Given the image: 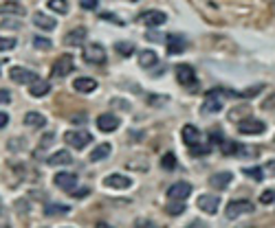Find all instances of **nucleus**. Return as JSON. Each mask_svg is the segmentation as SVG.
I'll return each mask as SVG.
<instances>
[{
    "mask_svg": "<svg viewBox=\"0 0 275 228\" xmlns=\"http://www.w3.org/2000/svg\"><path fill=\"white\" fill-rule=\"evenodd\" d=\"M220 97H238V94L231 90H209L205 101H202V114H218L222 110Z\"/></svg>",
    "mask_w": 275,
    "mask_h": 228,
    "instance_id": "nucleus-1",
    "label": "nucleus"
},
{
    "mask_svg": "<svg viewBox=\"0 0 275 228\" xmlns=\"http://www.w3.org/2000/svg\"><path fill=\"white\" fill-rule=\"evenodd\" d=\"M176 81H178L180 86H185L187 90H196V73H194V68L187 66V64L176 66Z\"/></svg>",
    "mask_w": 275,
    "mask_h": 228,
    "instance_id": "nucleus-2",
    "label": "nucleus"
},
{
    "mask_svg": "<svg viewBox=\"0 0 275 228\" xmlns=\"http://www.w3.org/2000/svg\"><path fill=\"white\" fill-rule=\"evenodd\" d=\"M66 143H68L73 149H84L88 143L92 141V134L86 130H73V132H66Z\"/></svg>",
    "mask_w": 275,
    "mask_h": 228,
    "instance_id": "nucleus-3",
    "label": "nucleus"
},
{
    "mask_svg": "<svg viewBox=\"0 0 275 228\" xmlns=\"http://www.w3.org/2000/svg\"><path fill=\"white\" fill-rule=\"evenodd\" d=\"M70 70H73V55L64 53V55H60V57L55 59V64L51 68V75L58 77V79H62V77H66Z\"/></svg>",
    "mask_w": 275,
    "mask_h": 228,
    "instance_id": "nucleus-4",
    "label": "nucleus"
},
{
    "mask_svg": "<svg viewBox=\"0 0 275 228\" xmlns=\"http://www.w3.org/2000/svg\"><path fill=\"white\" fill-rule=\"evenodd\" d=\"M84 62L86 64H97L102 66L104 62H106V48L102 46V44H88L86 51H84Z\"/></svg>",
    "mask_w": 275,
    "mask_h": 228,
    "instance_id": "nucleus-5",
    "label": "nucleus"
},
{
    "mask_svg": "<svg viewBox=\"0 0 275 228\" xmlns=\"http://www.w3.org/2000/svg\"><path fill=\"white\" fill-rule=\"evenodd\" d=\"M253 211V204L249 200H234L227 204V220H238L240 215H246Z\"/></svg>",
    "mask_w": 275,
    "mask_h": 228,
    "instance_id": "nucleus-6",
    "label": "nucleus"
},
{
    "mask_svg": "<svg viewBox=\"0 0 275 228\" xmlns=\"http://www.w3.org/2000/svg\"><path fill=\"white\" fill-rule=\"evenodd\" d=\"M53 182H55V187L62 189V191L73 193L75 187H77V176L75 174H66V171H60V174H55Z\"/></svg>",
    "mask_w": 275,
    "mask_h": 228,
    "instance_id": "nucleus-7",
    "label": "nucleus"
},
{
    "mask_svg": "<svg viewBox=\"0 0 275 228\" xmlns=\"http://www.w3.org/2000/svg\"><path fill=\"white\" fill-rule=\"evenodd\" d=\"M196 207L200 209V211H205V213H209V215H214V213L218 211V207H220V198H218V196H212V193L198 196Z\"/></svg>",
    "mask_w": 275,
    "mask_h": 228,
    "instance_id": "nucleus-8",
    "label": "nucleus"
},
{
    "mask_svg": "<svg viewBox=\"0 0 275 228\" xmlns=\"http://www.w3.org/2000/svg\"><path fill=\"white\" fill-rule=\"evenodd\" d=\"M139 20L148 26H161V24L168 22V15H165L163 11H158V9H150V11H143V13L139 15Z\"/></svg>",
    "mask_w": 275,
    "mask_h": 228,
    "instance_id": "nucleus-9",
    "label": "nucleus"
},
{
    "mask_svg": "<svg viewBox=\"0 0 275 228\" xmlns=\"http://www.w3.org/2000/svg\"><path fill=\"white\" fill-rule=\"evenodd\" d=\"M190 196H192V185L190 182H176V185H172L168 189L170 200H178V202H183V200H187Z\"/></svg>",
    "mask_w": 275,
    "mask_h": 228,
    "instance_id": "nucleus-10",
    "label": "nucleus"
},
{
    "mask_svg": "<svg viewBox=\"0 0 275 228\" xmlns=\"http://www.w3.org/2000/svg\"><path fill=\"white\" fill-rule=\"evenodd\" d=\"M9 77H11V81H16V83H33L38 79V75L33 73V70L20 68V66H14V68L9 70Z\"/></svg>",
    "mask_w": 275,
    "mask_h": 228,
    "instance_id": "nucleus-11",
    "label": "nucleus"
},
{
    "mask_svg": "<svg viewBox=\"0 0 275 228\" xmlns=\"http://www.w3.org/2000/svg\"><path fill=\"white\" fill-rule=\"evenodd\" d=\"M238 132H240V134H246V136L262 134L264 123H262V121H258V119H244V121H240V123H238Z\"/></svg>",
    "mask_w": 275,
    "mask_h": 228,
    "instance_id": "nucleus-12",
    "label": "nucleus"
},
{
    "mask_svg": "<svg viewBox=\"0 0 275 228\" xmlns=\"http://www.w3.org/2000/svg\"><path fill=\"white\" fill-rule=\"evenodd\" d=\"M132 185V180L128 176H121V174H110V176H106L104 178V187H108V189H128Z\"/></svg>",
    "mask_w": 275,
    "mask_h": 228,
    "instance_id": "nucleus-13",
    "label": "nucleus"
},
{
    "mask_svg": "<svg viewBox=\"0 0 275 228\" xmlns=\"http://www.w3.org/2000/svg\"><path fill=\"white\" fill-rule=\"evenodd\" d=\"M97 127L102 132H106V134H110V132L119 130V119L114 114H102L97 119Z\"/></svg>",
    "mask_w": 275,
    "mask_h": 228,
    "instance_id": "nucleus-14",
    "label": "nucleus"
},
{
    "mask_svg": "<svg viewBox=\"0 0 275 228\" xmlns=\"http://www.w3.org/2000/svg\"><path fill=\"white\" fill-rule=\"evenodd\" d=\"M64 42H66V46H82V44L86 42V29L84 26H77V29L68 31L64 37Z\"/></svg>",
    "mask_w": 275,
    "mask_h": 228,
    "instance_id": "nucleus-15",
    "label": "nucleus"
},
{
    "mask_svg": "<svg viewBox=\"0 0 275 228\" xmlns=\"http://www.w3.org/2000/svg\"><path fill=\"white\" fill-rule=\"evenodd\" d=\"M185 37L183 35H174V33H170L168 35V53L170 55H180L185 51Z\"/></svg>",
    "mask_w": 275,
    "mask_h": 228,
    "instance_id": "nucleus-16",
    "label": "nucleus"
},
{
    "mask_svg": "<svg viewBox=\"0 0 275 228\" xmlns=\"http://www.w3.org/2000/svg\"><path fill=\"white\" fill-rule=\"evenodd\" d=\"M73 88L82 94H88V92H92L97 88V81L92 79V77H77V79L73 81Z\"/></svg>",
    "mask_w": 275,
    "mask_h": 228,
    "instance_id": "nucleus-17",
    "label": "nucleus"
},
{
    "mask_svg": "<svg viewBox=\"0 0 275 228\" xmlns=\"http://www.w3.org/2000/svg\"><path fill=\"white\" fill-rule=\"evenodd\" d=\"M231 180H234V174H231V171H220V174L212 176L209 185H212L214 189H227L231 185Z\"/></svg>",
    "mask_w": 275,
    "mask_h": 228,
    "instance_id": "nucleus-18",
    "label": "nucleus"
},
{
    "mask_svg": "<svg viewBox=\"0 0 275 228\" xmlns=\"http://www.w3.org/2000/svg\"><path fill=\"white\" fill-rule=\"evenodd\" d=\"M180 134H183V141H185L187 147H194V145H198V143H200V132H198L194 125H185Z\"/></svg>",
    "mask_w": 275,
    "mask_h": 228,
    "instance_id": "nucleus-19",
    "label": "nucleus"
},
{
    "mask_svg": "<svg viewBox=\"0 0 275 228\" xmlns=\"http://www.w3.org/2000/svg\"><path fill=\"white\" fill-rule=\"evenodd\" d=\"M46 163H48V165H53V167L70 165V163H73V156H70V152H66V149H60V152H55L53 156H48Z\"/></svg>",
    "mask_w": 275,
    "mask_h": 228,
    "instance_id": "nucleus-20",
    "label": "nucleus"
},
{
    "mask_svg": "<svg viewBox=\"0 0 275 228\" xmlns=\"http://www.w3.org/2000/svg\"><path fill=\"white\" fill-rule=\"evenodd\" d=\"M29 92H31V97H44V94H48V90H51V83L48 81H44L38 77L33 83H29Z\"/></svg>",
    "mask_w": 275,
    "mask_h": 228,
    "instance_id": "nucleus-21",
    "label": "nucleus"
},
{
    "mask_svg": "<svg viewBox=\"0 0 275 228\" xmlns=\"http://www.w3.org/2000/svg\"><path fill=\"white\" fill-rule=\"evenodd\" d=\"M33 24L40 26V29H44V31H53L55 26H58V22H55L53 18H48V15H44V13H36L33 15Z\"/></svg>",
    "mask_w": 275,
    "mask_h": 228,
    "instance_id": "nucleus-22",
    "label": "nucleus"
},
{
    "mask_svg": "<svg viewBox=\"0 0 275 228\" xmlns=\"http://www.w3.org/2000/svg\"><path fill=\"white\" fill-rule=\"evenodd\" d=\"M156 62H158L156 53L150 51V48H146V51L139 53V66H141V68H152Z\"/></svg>",
    "mask_w": 275,
    "mask_h": 228,
    "instance_id": "nucleus-23",
    "label": "nucleus"
},
{
    "mask_svg": "<svg viewBox=\"0 0 275 228\" xmlns=\"http://www.w3.org/2000/svg\"><path fill=\"white\" fill-rule=\"evenodd\" d=\"M110 152H112V147L108 145V143H102V145H97L95 149H92V154H90V160L92 163H99V160H104V158H108Z\"/></svg>",
    "mask_w": 275,
    "mask_h": 228,
    "instance_id": "nucleus-24",
    "label": "nucleus"
},
{
    "mask_svg": "<svg viewBox=\"0 0 275 228\" xmlns=\"http://www.w3.org/2000/svg\"><path fill=\"white\" fill-rule=\"evenodd\" d=\"M24 123L29 127H44L46 125V119H44V114H40V112H26Z\"/></svg>",
    "mask_w": 275,
    "mask_h": 228,
    "instance_id": "nucleus-25",
    "label": "nucleus"
},
{
    "mask_svg": "<svg viewBox=\"0 0 275 228\" xmlns=\"http://www.w3.org/2000/svg\"><path fill=\"white\" fill-rule=\"evenodd\" d=\"M220 152H222V156H236L242 154V145H238L236 141H222L220 143Z\"/></svg>",
    "mask_w": 275,
    "mask_h": 228,
    "instance_id": "nucleus-26",
    "label": "nucleus"
},
{
    "mask_svg": "<svg viewBox=\"0 0 275 228\" xmlns=\"http://www.w3.org/2000/svg\"><path fill=\"white\" fill-rule=\"evenodd\" d=\"M0 13H14V15H24V7H20L18 2H4V4H0Z\"/></svg>",
    "mask_w": 275,
    "mask_h": 228,
    "instance_id": "nucleus-27",
    "label": "nucleus"
},
{
    "mask_svg": "<svg viewBox=\"0 0 275 228\" xmlns=\"http://www.w3.org/2000/svg\"><path fill=\"white\" fill-rule=\"evenodd\" d=\"M114 48H117V53L121 57H130L132 53H134V44L132 42H117L114 44Z\"/></svg>",
    "mask_w": 275,
    "mask_h": 228,
    "instance_id": "nucleus-28",
    "label": "nucleus"
},
{
    "mask_svg": "<svg viewBox=\"0 0 275 228\" xmlns=\"http://www.w3.org/2000/svg\"><path fill=\"white\" fill-rule=\"evenodd\" d=\"M46 4L55 13H66V11H68V2H66V0H48Z\"/></svg>",
    "mask_w": 275,
    "mask_h": 228,
    "instance_id": "nucleus-29",
    "label": "nucleus"
},
{
    "mask_svg": "<svg viewBox=\"0 0 275 228\" xmlns=\"http://www.w3.org/2000/svg\"><path fill=\"white\" fill-rule=\"evenodd\" d=\"M242 171H244V176H249V178H253V180H258V182L264 178V169H262V167H244Z\"/></svg>",
    "mask_w": 275,
    "mask_h": 228,
    "instance_id": "nucleus-30",
    "label": "nucleus"
},
{
    "mask_svg": "<svg viewBox=\"0 0 275 228\" xmlns=\"http://www.w3.org/2000/svg\"><path fill=\"white\" fill-rule=\"evenodd\" d=\"M68 211L70 209L66 207V204H48L44 213H46V215H64V213H68Z\"/></svg>",
    "mask_w": 275,
    "mask_h": 228,
    "instance_id": "nucleus-31",
    "label": "nucleus"
},
{
    "mask_svg": "<svg viewBox=\"0 0 275 228\" xmlns=\"http://www.w3.org/2000/svg\"><path fill=\"white\" fill-rule=\"evenodd\" d=\"M165 211H168L170 215H180V213L185 211V204H183V202H178V200H176V202L172 200V202H170L168 207H165Z\"/></svg>",
    "mask_w": 275,
    "mask_h": 228,
    "instance_id": "nucleus-32",
    "label": "nucleus"
},
{
    "mask_svg": "<svg viewBox=\"0 0 275 228\" xmlns=\"http://www.w3.org/2000/svg\"><path fill=\"white\" fill-rule=\"evenodd\" d=\"M33 46L36 48H40V51H48V48L53 46V42L51 40H46V37H33Z\"/></svg>",
    "mask_w": 275,
    "mask_h": 228,
    "instance_id": "nucleus-33",
    "label": "nucleus"
},
{
    "mask_svg": "<svg viewBox=\"0 0 275 228\" xmlns=\"http://www.w3.org/2000/svg\"><path fill=\"white\" fill-rule=\"evenodd\" d=\"M161 165H163V169H174V167H176V156L172 154V152H168V154H165L163 156V158H161Z\"/></svg>",
    "mask_w": 275,
    "mask_h": 228,
    "instance_id": "nucleus-34",
    "label": "nucleus"
},
{
    "mask_svg": "<svg viewBox=\"0 0 275 228\" xmlns=\"http://www.w3.org/2000/svg\"><path fill=\"white\" fill-rule=\"evenodd\" d=\"M190 152H192V156H205V154H209L212 152V145H194V147H190Z\"/></svg>",
    "mask_w": 275,
    "mask_h": 228,
    "instance_id": "nucleus-35",
    "label": "nucleus"
},
{
    "mask_svg": "<svg viewBox=\"0 0 275 228\" xmlns=\"http://www.w3.org/2000/svg\"><path fill=\"white\" fill-rule=\"evenodd\" d=\"M14 46H16V37H0V53L11 51Z\"/></svg>",
    "mask_w": 275,
    "mask_h": 228,
    "instance_id": "nucleus-36",
    "label": "nucleus"
},
{
    "mask_svg": "<svg viewBox=\"0 0 275 228\" xmlns=\"http://www.w3.org/2000/svg\"><path fill=\"white\" fill-rule=\"evenodd\" d=\"M260 202H262V204H273V202H275V191H273V189H268V191L262 193V196H260Z\"/></svg>",
    "mask_w": 275,
    "mask_h": 228,
    "instance_id": "nucleus-37",
    "label": "nucleus"
},
{
    "mask_svg": "<svg viewBox=\"0 0 275 228\" xmlns=\"http://www.w3.org/2000/svg\"><path fill=\"white\" fill-rule=\"evenodd\" d=\"M82 9H86V11H95L97 9V4H99V0H82Z\"/></svg>",
    "mask_w": 275,
    "mask_h": 228,
    "instance_id": "nucleus-38",
    "label": "nucleus"
},
{
    "mask_svg": "<svg viewBox=\"0 0 275 228\" xmlns=\"http://www.w3.org/2000/svg\"><path fill=\"white\" fill-rule=\"evenodd\" d=\"M262 88H264V86H251L249 90L242 92V97H246V99H249V97H256V94H260V92H262Z\"/></svg>",
    "mask_w": 275,
    "mask_h": 228,
    "instance_id": "nucleus-39",
    "label": "nucleus"
},
{
    "mask_svg": "<svg viewBox=\"0 0 275 228\" xmlns=\"http://www.w3.org/2000/svg\"><path fill=\"white\" fill-rule=\"evenodd\" d=\"M53 138H55V134H53V132H46V134L42 136V143H40V147H42V149H44V147H48V145H51V141H53Z\"/></svg>",
    "mask_w": 275,
    "mask_h": 228,
    "instance_id": "nucleus-40",
    "label": "nucleus"
},
{
    "mask_svg": "<svg viewBox=\"0 0 275 228\" xmlns=\"http://www.w3.org/2000/svg\"><path fill=\"white\" fill-rule=\"evenodd\" d=\"M134 228H158V226L154 224V222H150V220H139L134 224Z\"/></svg>",
    "mask_w": 275,
    "mask_h": 228,
    "instance_id": "nucleus-41",
    "label": "nucleus"
},
{
    "mask_svg": "<svg viewBox=\"0 0 275 228\" xmlns=\"http://www.w3.org/2000/svg\"><path fill=\"white\" fill-rule=\"evenodd\" d=\"M88 193H90V189H75V191L73 193H68V196H73V198H86L88 196Z\"/></svg>",
    "mask_w": 275,
    "mask_h": 228,
    "instance_id": "nucleus-42",
    "label": "nucleus"
},
{
    "mask_svg": "<svg viewBox=\"0 0 275 228\" xmlns=\"http://www.w3.org/2000/svg\"><path fill=\"white\" fill-rule=\"evenodd\" d=\"M102 18H104V20H108V22H112V24H119V26L124 24V20H117V15H114V13H104Z\"/></svg>",
    "mask_w": 275,
    "mask_h": 228,
    "instance_id": "nucleus-43",
    "label": "nucleus"
},
{
    "mask_svg": "<svg viewBox=\"0 0 275 228\" xmlns=\"http://www.w3.org/2000/svg\"><path fill=\"white\" fill-rule=\"evenodd\" d=\"M0 26H4V29H7V26L9 29H18L20 22L18 20H4V22H0Z\"/></svg>",
    "mask_w": 275,
    "mask_h": 228,
    "instance_id": "nucleus-44",
    "label": "nucleus"
},
{
    "mask_svg": "<svg viewBox=\"0 0 275 228\" xmlns=\"http://www.w3.org/2000/svg\"><path fill=\"white\" fill-rule=\"evenodd\" d=\"M264 110H273L275 108V94H271L268 99H264V105H262Z\"/></svg>",
    "mask_w": 275,
    "mask_h": 228,
    "instance_id": "nucleus-45",
    "label": "nucleus"
},
{
    "mask_svg": "<svg viewBox=\"0 0 275 228\" xmlns=\"http://www.w3.org/2000/svg\"><path fill=\"white\" fill-rule=\"evenodd\" d=\"M11 101V94L7 90H0V105H7Z\"/></svg>",
    "mask_w": 275,
    "mask_h": 228,
    "instance_id": "nucleus-46",
    "label": "nucleus"
},
{
    "mask_svg": "<svg viewBox=\"0 0 275 228\" xmlns=\"http://www.w3.org/2000/svg\"><path fill=\"white\" fill-rule=\"evenodd\" d=\"M264 171H266L268 176H273V178H275V160H268L266 167H264Z\"/></svg>",
    "mask_w": 275,
    "mask_h": 228,
    "instance_id": "nucleus-47",
    "label": "nucleus"
},
{
    "mask_svg": "<svg viewBox=\"0 0 275 228\" xmlns=\"http://www.w3.org/2000/svg\"><path fill=\"white\" fill-rule=\"evenodd\" d=\"M146 37H148V40H150V42H158V40H161V33H156V31H150Z\"/></svg>",
    "mask_w": 275,
    "mask_h": 228,
    "instance_id": "nucleus-48",
    "label": "nucleus"
},
{
    "mask_svg": "<svg viewBox=\"0 0 275 228\" xmlns=\"http://www.w3.org/2000/svg\"><path fill=\"white\" fill-rule=\"evenodd\" d=\"M112 105H114V108H121V110H128V108H130L128 103H126V101H119V99H112Z\"/></svg>",
    "mask_w": 275,
    "mask_h": 228,
    "instance_id": "nucleus-49",
    "label": "nucleus"
},
{
    "mask_svg": "<svg viewBox=\"0 0 275 228\" xmlns=\"http://www.w3.org/2000/svg\"><path fill=\"white\" fill-rule=\"evenodd\" d=\"M168 101V97H150V103L156 105V103H165Z\"/></svg>",
    "mask_w": 275,
    "mask_h": 228,
    "instance_id": "nucleus-50",
    "label": "nucleus"
},
{
    "mask_svg": "<svg viewBox=\"0 0 275 228\" xmlns=\"http://www.w3.org/2000/svg\"><path fill=\"white\" fill-rule=\"evenodd\" d=\"M7 121H9V116L4 114V112H0V130H2V127L7 125Z\"/></svg>",
    "mask_w": 275,
    "mask_h": 228,
    "instance_id": "nucleus-51",
    "label": "nucleus"
},
{
    "mask_svg": "<svg viewBox=\"0 0 275 228\" xmlns=\"http://www.w3.org/2000/svg\"><path fill=\"white\" fill-rule=\"evenodd\" d=\"M97 228H112V226H108V224H97Z\"/></svg>",
    "mask_w": 275,
    "mask_h": 228,
    "instance_id": "nucleus-52",
    "label": "nucleus"
},
{
    "mask_svg": "<svg viewBox=\"0 0 275 228\" xmlns=\"http://www.w3.org/2000/svg\"><path fill=\"white\" fill-rule=\"evenodd\" d=\"M0 228H9V226L7 224H0Z\"/></svg>",
    "mask_w": 275,
    "mask_h": 228,
    "instance_id": "nucleus-53",
    "label": "nucleus"
}]
</instances>
